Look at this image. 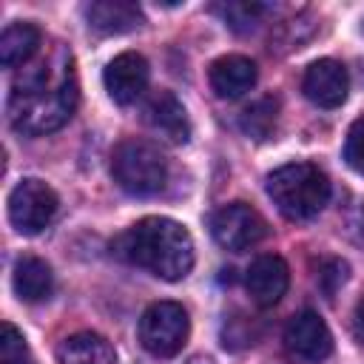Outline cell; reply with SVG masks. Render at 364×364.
Wrapping results in <instances>:
<instances>
[{"label": "cell", "mask_w": 364, "mask_h": 364, "mask_svg": "<svg viewBox=\"0 0 364 364\" xmlns=\"http://www.w3.org/2000/svg\"><path fill=\"white\" fill-rule=\"evenodd\" d=\"M185 364H213L210 358H205V355H193V358H188Z\"/></svg>", "instance_id": "obj_25"}, {"label": "cell", "mask_w": 364, "mask_h": 364, "mask_svg": "<svg viewBox=\"0 0 364 364\" xmlns=\"http://www.w3.org/2000/svg\"><path fill=\"white\" fill-rule=\"evenodd\" d=\"M40 28L34 23H11L3 28L0 34V63L6 68H14V65H26L37 48H40Z\"/></svg>", "instance_id": "obj_17"}, {"label": "cell", "mask_w": 364, "mask_h": 364, "mask_svg": "<svg viewBox=\"0 0 364 364\" xmlns=\"http://www.w3.org/2000/svg\"><path fill=\"white\" fill-rule=\"evenodd\" d=\"M114 247L125 262L165 282H179L193 267V239L188 228L168 216L139 219L117 239Z\"/></svg>", "instance_id": "obj_2"}, {"label": "cell", "mask_w": 364, "mask_h": 364, "mask_svg": "<svg viewBox=\"0 0 364 364\" xmlns=\"http://www.w3.org/2000/svg\"><path fill=\"white\" fill-rule=\"evenodd\" d=\"M57 208H60V199L54 188L34 176L20 179L9 193V222L23 236H34L46 230L54 222Z\"/></svg>", "instance_id": "obj_6"}, {"label": "cell", "mask_w": 364, "mask_h": 364, "mask_svg": "<svg viewBox=\"0 0 364 364\" xmlns=\"http://www.w3.org/2000/svg\"><path fill=\"white\" fill-rule=\"evenodd\" d=\"M111 176L131 196H154L168 182V159L154 142L122 139L111 154Z\"/></svg>", "instance_id": "obj_4"}, {"label": "cell", "mask_w": 364, "mask_h": 364, "mask_svg": "<svg viewBox=\"0 0 364 364\" xmlns=\"http://www.w3.org/2000/svg\"><path fill=\"white\" fill-rule=\"evenodd\" d=\"M347 233L355 245H364V202H355V208L347 213Z\"/></svg>", "instance_id": "obj_23"}, {"label": "cell", "mask_w": 364, "mask_h": 364, "mask_svg": "<svg viewBox=\"0 0 364 364\" xmlns=\"http://www.w3.org/2000/svg\"><path fill=\"white\" fill-rule=\"evenodd\" d=\"M0 364H28V344L14 324H3L0 330Z\"/></svg>", "instance_id": "obj_21"}, {"label": "cell", "mask_w": 364, "mask_h": 364, "mask_svg": "<svg viewBox=\"0 0 364 364\" xmlns=\"http://www.w3.org/2000/svg\"><path fill=\"white\" fill-rule=\"evenodd\" d=\"M85 20L97 34H125L142 26V11L128 0H94L85 6Z\"/></svg>", "instance_id": "obj_14"}, {"label": "cell", "mask_w": 364, "mask_h": 364, "mask_svg": "<svg viewBox=\"0 0 364 364\" xmlns=\"http://www.w3.org/2000/svg\"><path fill=\"white\" fill-rule=\"evenodd\" d=\"M188 333H191L188 310L176 301H154L139 316V344L156 358L176 355L185 347Z\"/></svg>", "instance_id": "obj_5"}, {"label": "cell", "mask_w": 364, "mask_h": 364, "mask_svg": "<svg viewBox=\"0 0 364 364\" xmlns=\"http://www.w3.org/2000/svg\"><path fill=\"white\" fill-rule=\"evenodd\" d=\"M347 273H350L347 262L327 256V259H321V262L316 264V284L321 287V293H324L327 299H333V296H336V290L347 282Z\"/></svg>", "instance_id": "obj_20"}, {"label": "cell", "mask_w": 364, "mask_h": 364, "mask_svg": "<svg viewBox=\"0 0 364 364\" xmlns=\"http://www.w3.org/2000/svg\"><path fill=\"white\" fill-rule=\"evenodd\" d=\"M210 230L225 250H247L267 236V222L247 202H230L213 213Z\"/></svg>", "instance_id": "obj_7"}, {"label": "cell", "mask_w": 364, "mask_h": 364, "mask_svg": "<svg viewBox=\"0 0 364 364\" xmlns=\"http://www.w3.org/2000/svg\"><path fill=\"white\" fill-rule=\"evenodd\" d=\"M57 364H117V353L100 333H74L60 341Z\"/></svg>", "instance_id": "obj_16"}, {"label": "cell", "mask_w": 364, "mask_h": 364, "mask_svg": "<svg viewBox=\"0 0 364 364\" xmlns=\"http://www.w3.org/2000/svg\"><path fill=\"white\" fill-rule=\"evenodd\" d=\"M267 196L287 219H313L330 199V179L313 162H287L267 176Z\"/></svg>", "instance_id": "obj_3"}, {"label": "cell", "mask_w": 364, "mask_h": 364, "mask_svg": "<svg viewBox=\"0 0 364 364\" xmlns=\"http://www.w3.org/2000/svg\"><path fill=\"white\" fill-rule=\"evenodd\" d=\"M301 91L318 108H338L347 100V91H350L347 68L338 60H330V57L316 60L304 71Z\"/></svg>", "instance_id": "obj_10"}, {"label": "cell", "mask_w": 364, "mask_h": 364, "mask_svg": "<svg viewBox=\"0 0 364 364\" xmlns=\"http://www.w3.org/2000/svg\"><path fill=\"white\" fill-rule=\"evenodd\" d=\"M287 284H290V267L276 253L259 256L245 273V287L259 307H273L287 293Z\"/></svg>", "instance_id": "obj_11"}, {"label": "cell", "mask_w": 364, "mask_h": 364, "mask_svg": "<svg viewBox=\"0 0 364 364\" xmlns=\"http://www.w3.org/2000/svg\"><path fill=\"white\" fill-rule=\"evenodd\" d=\"M284 344L304 361H324L333 353V333L316 310H301L284 327Z\"/></svg>", "instance_id": "obj_9"}, {"label": "cell", "mask_w": 364, "mask_h": 364, "mask_svg": "<svg viewBox=\"0 0 364 364\" xmlns=\"http://www.w3.org/2000/svg\"><path fill=\"white\" fill-rule=\"evenodd\" d=\"M276 117H279V102L273 97H262L256 102H250L242 111V131L253 139H267L270 131L276 128Z\"/></svg>", "instance_id": "obj_18"}, {"label": "cell", "mask_w": 364, "mask_h": 364, "mask_svg": "<svg viewBox=\"0 0 364 364\" xmlns=\"http://www.w3.org/2000/svg\"><path fill=\"white\" fill-rule=\"evenodd\" d=\"M216 11L222 14V20L233 31H250L259 23V17L267 11V6H262V3H222V6H216Z\"/></svg>", "instance_id": "obj_19"}, {"label": "cell", "mask_w": 364, "mask_h": 364, "mask_svg": "<svg viewBox=\"0 0 364 364\" xmlns=\"http://www.w3.org/2000/svg\"><path fill=\"white\" fill-rule=\"evenodd\" d=\"M11 287H14V293H17L20 301L34 304V301H43V299L51 296V290H54V273H51V267L43 259H37V256H20L14 262Z\"/></svg>", "instance_id": "obj_15"}, {"label": "cell", "mask_w": 364, "mask_h": 364, "mask_svg": "<svg viewBox=\"0 0 364 364\" xmlns=\"http://www.w3.org/2000/svg\"><path fill=\"white\" fill-rule=\"evenodd\" d=\"M344 162L364 176V117H358L350 131H347V139H344Z\"/></svg>", "instance_id": "obj_22"}, {"label": "cell", "mask_w": 364, "mask_h": 364, "mask_svg": "<svg viewBox=\"0 0 364 364\" xmlns=\"http://www.w3.org/2000/svg\"><path fill=\"white\" fill-rule=\"evenodd\" d=\"M355 336L364 341V301H361L358 310H355Z\"/></svg>", "instance_id": "obj_24"}, {"label": "cell", "mask_w": 364, "mask_h": 364, "mask_svg": "<svg viewBox=\"0 0 364 364\" xmlns=\"http://www.w3.org/2000/svg\"><path fill=\"white\" fill-rule=\"evenodd\" d=\"M145 119L148 125L168 136L171 142H188L191 136V119H188V111L185 105L171 94V91H156L148 105H145Z\"/></svg>", "instance_id": "obj_13"}, {"label": "cell", "mask_w": 364, "mask_h": 364, "mask_svg": "<svg viewBox=\"0 0 364 364\" xmlns=\"http://www.w3.org/2000/svg\"><path fill=\"white\" fill-rule=\"evenodd\" d=\"M256 77H259L256 63L242 54H225V57L213 60L210 71H208L210 88L222 100H236V97L247 94L256 85Z\"/></svg>", "instance_id": "obj_12"}, {"label": "cell", "mask_w": 364, "mask_h": 364, "mask_svg": "<svg viewBox=\"0 0 364 364\" xmlns=\"http://www.w3.org/2000/svg\"><path fill=\"white\" fill-rule=\"evenodd\" d=\"M148 77H151V68H148V60L136 51H122L117 54L105 71H102V85L108 91V97L117 102V105H131L142 97V91L148 88Z\"/></svg>", "instance_id": "obj_8"}, {"label": "cell", "mask_w": 364, "mask_h": 364, "mask_svg": "<svg viewBox=\"0 0 364 364\" xmlns=\"http://www.w3.org/2000/svg\"><path fill=\"white\" fill-rule=\"evenodd\" d=\"M77 77L71 57L40 60L23 65L11 85L9 119L20 134H48L60 128L77 108Z\"/></svg>", "instance_id": "obj_1"}]
</instances>
